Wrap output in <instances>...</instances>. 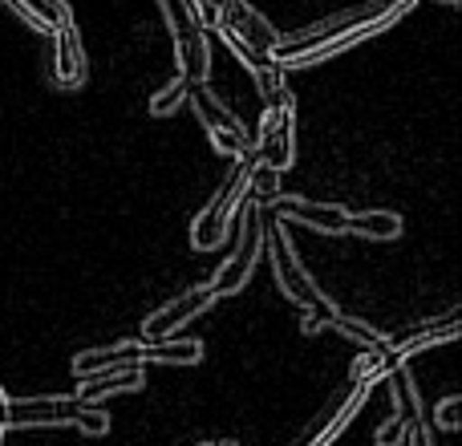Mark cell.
<instances>
[{
  "mask_svg": "<svg viewBox=\"0 0 462 446\" xmlns=\"http://www.w3.org/2000/svg\"><path fill=\"white\" fill-rule=\"evenodd\" d=\"M255 211H260V244L268 247V260H272V272H276L280 293H284L288 301H296L304 312H309L304 329H309V333H317V329L328 325V321H333L341 309H337V304L328 301L325 293H320L317 280H312L309 268H304V260L292 252L284 223H280L276 216H268L263 208H255Z\"/></svg>",
  "mask_w": 462,
  "mask_h": 446,
  "instance_id": "6da1fadb",
  "label": "cell"
},
{
  "mask_svg": "<svg viewBox=\"0 0 462 446\" xmlns=\"http://www.w3.org/2000/svg\"><path fill=\"white\" fill-rule=\"evenodd\" d=\"M203 361V341H175V337H162V341H118V345H106V349H86L73 358V377H94L106 374V369H130V366H199Z\"/></svg>",
  "mask_w": 462,
  "mask_h": 446,
  "instance_id": "7a4b0ae2",
  "label": "cell"
},
{
  "mask_svg": "<svg viewBox=\"0 0 462 446\" xmlns=\"http://www.w3.org/2000/svg\"><path fill=\"white\" fill-rule=\"evenodd\" d=\"M24 426H78L86 439H102L110 434V414L102 402H81V398H8L5 410V431H24Z\"/></svg>",
  "mask_w": 462,
  "mask_h": 446,
  "instance_id": "3957f363",
  "label": "cell"
},
{
  "mask_svg": "<svg viewBox=\"0 0 462 446\" xmlns=\"http://www.w3.org/2000/svg\"><path fill=\"white\" fill-rule=\"evenodd\" d=\"M211 24L219 29V37L227 41V49L247 65V73H255L260 65L272 61V49L280 45V33L260 8H252L247 0H216V16Z\"/></svg>",
  "mask_w": 462,
  "mask_h": 446,
  "instance_id": "277c9868",
  "label": "cell"
},
{
  "mask_svg": "<svg viewBox=\"0 0 462 446\" xmlns=\"http://www.w3.org/2000/svg\"><path fill=\"white\" fill-rule=\"evenodd\" d=\"M247 167H252V151L239 154L236 171H227V179L219 183V191L208 200V208L195 216L191 223V247L195 252H211V247H224V239L231 236V223L236 211L247 200Z\"/></svg>",
  "mask_w": 462,
  "mask_h": 446,
  "instance_id": "5b68a950",
  "label": "cell"
},
{
  "mask_svg": "<svg viewBox=\"0 0 462 446\" xmlns=\"http://www.w3.org/2000/svg\"><path fill=\"white\" fill-rule=\"evenodd\" d=\"M162 16H167L171 41H175V57H179V73L187 81H208L211 70V41H208V24L195 13L191 0H159Z\"/></svg>",
  "mask_w": 462,
  "mask_h": 446,
  "instance_id": "8992f818",
  "label": "cell"
},
{
  "mask_svg": "<svg viewBox=\"0 0 462 446\" xmlns=\"http://www.w3.org/2000/svg\"><path fill=\"white\" fill-rule=\"evenodd\" d=\"M187 102H191L195 118L203 122V130H208L211 146H216L219 154L239 159V154L252 151V135H247V126L231 114V106L208 86V81H191V86H187Z\"/></svg>",
  "mask_w": 462,
  "mask_h": 446,
  "instance_id": "52a82bcc",
  "label": "cell"
},
{
  "mask_svg": "<svg viewBox=\"0 0 462 446\" xmlns=\"http://www.w3.org/2000/svg\"><path fill=\"white\" fill-rule=\"evenodd\" d=\"M236 231H239L236 252H231L227 260L216 268V276H211V293L216 296L239 293V288L255 276V268H260V252H263V244H260V211H255L252 200H244V208L236 211Z\"/></svg>",
  "mask_w": 462,
  "mask_h": 446,
  "instance_id": "ba28073f",
  "label": "cell"
},
{
  "mask_svg": "<svg viewBox=\"0 0 462 446\" xmlns=\"http://www.w3.org/2000/svg\"><path fill=\"white\" fill-rule=\"evenodd\" d=\"M252 154L260 163H268L272 171H280V175L292 167L296 163V102L263 106L260 138H255Z\"/></svg>",
  "mask_w": 462,
  "mask_h": 446,
  "instance_id": "9c48e42d",
  "label": "cell"
},
{
  "mask_svg": "<svg viewBox=\"0 0 462 446\" xmlns=\"http://www.w3.org/2000/svg\"><path fill=\"white\" fill-rule=\"evenodd\" d=\"M268 216H276L280 223H304V228H317L325 236H349V208L341 203H320V200H288L284 191L272 203H263Z\"/></svg>",
  "mask_w": 462,
  "mask_h": 446,
  "instance_id": "30bf717a",
  "label": "cell"
},
{
  "mask_svg": "<svg viewBox=\"0 0 462 446\" xmlns=\"http://www.w3.org/2000/svg\"><path fill=\"white\" fill-rule=\"evenodd\" d=\"M374 386L377 382H369V377H361V382H353L349 386V394L345 398H337V402H328L325 410H320V418L309 426V431L300 434L292 446H333L337 439H341V431L357 418V410L365 406V398L374 394Z\"/></svg>",
  "mask_w": 462,
  "mask_h": 446,
  "instance_id": "8fae6325",
  "label": "cell"
},
{
  "mask_svg": "<svg viewBox=\"0 0 462 446\" xmlns=\"http://www.w3.org/2000/svg\"><path fill=\"white\" fill-rule=\"evenodd\" d=\"M219 296L211 293V284H199V288H187V293H179L175 301H167L159 312H151V317L143 321V337H151V341H162V337H175L183 325H191L199 312H208L211 304H216Z\"/></svg>",
  "mask_w": 462,
  "mask_h": 446,
  "instance_id": "7c38bea8",
  "label": "cell"
},
{
  "mask_svg": "<svg viewBox=\"0 0 462 446\" xmlns=\"http://www.w3.org/2000/svg\"><path fill=\"white\" fill-rule=\"evenodd\" d=\"M53 86L57 89H81L89 78V61H86V45H81V33H78V21L61 24L53 33Z\"/></svg>",
  "mask_w": 462,
  "mask_h": 446,
  "instance_id": "4fadbf2b",
  "label": "cell"
},
{
  "mask_svg": "<svg viewBox=\"0 0 462 446\" xmlns=\"http://www.w3.org/2000/svg\"><path fill=\"white\" fill-rule=\"evenodd\" d=\"M146 386V374L143 366H130V369H106V374H94V377H81L78 394L73 398L81 402H106V398H118V394H134Z\"/></svg>",
  "mask_w": 462,
  "mask_h": 446,
  "instance_id": "5bb4252c",
  "label": "cell"
},
{
  "mask_svg": "<svg viewBox=\"0 0 462 446\" xmlns=\"http://www.w3.org/2000/svg\"><path fill=\"white\" fill-rule=\"evenodd\" d=\"M0 5L8 8V13H16L29 29H37V33H49L53 37L61 24H69L73 21V8L65 5V0H0Z\"/></svg>",
  "mask_w": 462,
  "mask_h": 446,
  "instance_id": "9a60e30c",
  "label": "cell"
},
{
  "mask_svg": "<svg viewBox=\"0 0 462 446\" xmlns=\"http://www.w3.org/2000/svg\"><path fill=\"white\" fill-rule=\"evenodd\" d=\"M455 337H458V317H447V321H439V325L414 329V333H406L402 341H390V345H393V358H398V361H410L414 353L434 349V345H450Z\"/></svg>",
  "mask_w": 462,
  "mask_h": 446,
  "instance_id": "2e32d148",
  "label": "cell"
},
{
  "mask_svg": "<svg viewBox=\"0 0 462 446\" xmlns=\"http://www.w3.org/2000/svg\"><path fill=\"white\" fill-rule=\"evenodd\" d=\"M328 325L337 329V333L341 337H349L353 345H361V349L365 353H382V358H390V361H398L393 358V337H385V333H377L374 325H365V321H357V317H349V312H337L333 321H328Z\"/></svg>",
  "mask_w": 462,
  "mask_h": 446,
  "instance_id": "e0dca14e",
  "label": "cell"
},
{
  "mask_svg": "<svg viewBox=\"0 0 462 446\" xmlns=\"http://www.w3.org/2000/svg\"><path fill=\"white\" fill-rule=\"evenodd\" d=\"M349 236L390 244V239L402 236V216L398 211H361V216H349Z\"/></svg>",
  "mask_w": 462,
  "mask_h": 446,
  "instance_id": "ac0fdd59",
  "label": "cell"
},
{
  "mask_svg": "<svg viewBox=\"0 0 462 446\" xmlns=\"http://www.w3.org/2000/svg\"><path fill=\"white\" fill-rule=\"evenodd\" d=\"M280 195V171H272L268 163H260L252 154V167H247V200L255 203V208H263V203H272Z\"/></svg>",
  "mask_w": 462,
  "mask_h": 446,
  "instance_id": "d6986e66",
  "label": "cell"
},
{
  "mask_svg": "<svg viewBox=\"0 0 462 446\" xmlns=\"http://www.w3.org/2000/svg\"><path fill=\"white\" fill-rule=\"evenodd\" d=\"M187 86H191V81H187L183 73H175V78H171L167 86L151 98V114H154V118H171V114L187 102Z\"/></svg>",
  "mask_w": 462,
  "mask_h": 446,
  "instance_id": "ffe728a7",
  "label": "cell"
},
{
  "mask_svg": "<svg viewBox=\"0 0 462 446\" xmlns=\"http://www.w3.org/2000/svg\"><path fill=\"white\" fill-rule=\"evenodd\" d=\"M430 418H434V426H439V431H450V434H455L458 426H462V398H458V394L442 398L439 406H434Z\"/></svg>",
  "mask_w": 462,
  "mask_h": 446,
  "instance_id": "44dd1931",
  "label": "cell"
},
{
  "mask_svg": "<svg viewBox=\"0 0 462 446\" xmlns=\"http://www.w3.org/2000/svg\"><path fill=\"white\" fill-rule=\"evenodd\" d=\"M410 418H402V414H393V418H385L382 426H377V434H374V442L377 446H406V434H410Z\"/></svg>",
  "mask_w": 462,
  "mask_h": 446,
  "instance_id": "7402d4cb",
  "label": "cell"
},
{
  "mask_svg": "<svg viewBox=\"0 0 462 446\" xmlns=\"http://www.w3.org/2000/svg\"><path fill=\"white\" fill-rule=\"evenodd\" d=\"M406 446H430V426H426V418H418V423L410 426Z\"/></svg>",
  "mask_w": 462,
  "mask_h": 446,
  "instance_id": "603a6c76",
  "label": "cell"
},
{
  "mask_svg": "<svg viewBox=\"0 0 462 446\" xmlns=\"http://www.w3.org/2000/svg\"><path fill=\"white\" fill-rule=\"evenodd\" d=\"M216 446H239V442H227V439H224V442H216Z\"/></svg>",
  "mask_w": 462,
  "mask_h": 446,
  "instance_id": "cb8c5ba5",
  "label": "cell"
},
{
  "mask_svg": "<svg viewBox=\"0 0 462 446\" xmlns=\"http://www.w3.org/2000/svg\"><path fill=\"white\" fill-rule=\"evenodd\" d=\"M447 5H462V0H447Z\"/></svg>",
  "mask_w": 462,
  "mask_h": 446,
  "instance_id": "d4e9b609",
  "label": "cell"
},
{
  "mask_svg": "<svg viewBox=\"0 0 462 446\" xmlns=\"http://www.w3.org/2000/svg\"><path fill=\"white\" fill-rule=\"evenodd\" d=\"M195 446H211V442H195Z\"/></svg>",
  "mask_w": 462,
  "mask_h": 446,
  "instance_id": "484cf974",
  "label": "cell"
},
{
  "mask_svg": "<svg viewBox=\"0 0 462 446\" xmlns=\"http://www.w3.org/2000/svg\"><path fill=\"white\" fill-rule=\"evenodd\" d=\"M0 439H5V426H0Z\"/></svg>",
  "mask_w": 462,
  "mask_h": 446,
  "instance_id": "4316f807",
  "label": "cell"
}]
</instances>
